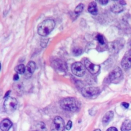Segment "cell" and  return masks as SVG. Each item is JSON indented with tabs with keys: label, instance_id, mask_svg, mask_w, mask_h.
I'll return each mask as SVG.
<instances>
[{
	"label": "cell",
	"instance_id": "cell-1",
	"mask_svg": "<svg viewBox=\"0 0 131 131\" xmlns=\"http://www.w3.org/2000/svg\"><path fill=\"white\" fill-rule=\"evenodd\" d=\"M55 23L52 19H46L39 24L37 27L38 33L42 36L48 35L54 28Z\"/></svg>",
	"mask_w": 131,
	"mask_h": 131
},
{
	"label": "cell",
	"instance_id": "cell-2",
	"mask_svg": "<svg viewBox=\"0 0 131 131\" xmlns=\"http://www.w3.org/2000/svg\"><path fill=\"white\" fill-rule=\"evenodd\" d=\"M60 105L63 110L70 112L77 111L80 106L78 101L73 97H68L62 99L60 102Z\"/></svg>",
	"mask_w": 131,
	"mask_h": 131
},
{
	"label": "cell",
	"instance_id": "cell-3",
	"mask_svg": "<svg viewBox=\"0 0 131 131\" xmlns=\"http://www.w3.org/2000/svg\"><path fill=\"white\" fill-rule=\"evenodd\" d=\"M17 101L16 99L12 97H7L4 103V108L5 112L9 114L13 113L16 109Z\"/></svg>",
	"mask_w": 131,
	"mask_h": 131
},
{
	"label": "cell",
	"instance_id": "cell-4",
	"mask_svg": "<svg viewBox=\"0 0 131 131\" xmlns=\"http://www.w3.org/2000/svg\"><path fill=\"white\" fill-rule=\"evenodd\" d=\"M125 43L123 38H118L111 42L109 45V51L112 54H117L123 48Z\"/></svg>",
	"mask_w": 131,
	"mask_h": 131
},
{
	"label": "cell",
	"instance_id": "cell-5",
	"mask_svg": "<svg viewBox=\"0 0 131 131\" xmlns=\"http://www.w3.org/2000/svg\"><path fill=\"white\" fill-rule=\"evenodd\" d=\"M123 77V73L119 67H116L109 74L107 79L109 81L112 82H118L121 80Z\"/></svg>",
	"mask_w": 131,
	"mask_h": 131
},
{
	"label": "cell",
	"instance_id": "cell-6",
	"mask_svg": "<svg viewBox=\"0 0 131 131\" xmlns=\"http://www.w3.org/2000/svg\"><path fill=\"white\" fill-rule=\"evenodd\" d=\"M64 123L63 120L59 116H56L54 119L51 126V131H63Z\"/></svg>",
	"mask_w": 131,
	"mask_h": 131
},
{
	"label": "cell",
	"instance_id": "cell-7",
	"mask_svg": "<svg viewBox=\"0 0 131 131\" xmlns=\"http://www.w3.org/2000/svg\"><path fill=\"white\" fill-rule=\"evenodd\" d=\"M99 92V89L97 87L89 86L83 88L81 90L82 95L86 98H92L97 95Z\"/></svg>",
	"mask_w": 131,
	"mask_h": 131
},
{
	"label": "cell",
	"instance_id": "cell-8",
	"mask_svg": "<svg viewBox=\"0 0 131 131\" xmlns=\"http://www.w3.org/2000/svg\"><path fill=\"white\" fill-rule=\"evenodd\" d=\"M72 73L77 76L82 77L85 73V69L83 64L79 62L74 63L71 67Z\"/></svg>",
	"mask_w": 131,
	"mask_h": 131
},
{
	"label": "cell",
	"instance_id": "cell-9",
	"mask_svg": "<svg viewBox=\"0 0 131 131\" xmlns=\"http://www.w3.org/2000/svg\"><path fill=\"white\" fill-rule=\"evenodd\" d=\"M121 66L124 69H128L131 67V51L126 52L121 60Z\"/></svg>",
	"mask_w": 131,
	"mask_h": 131
},
{
	"label": "cell",
	"instance_id": "cell-10",
	"mask_svg": "<svg viewBox=\"0 0 131 131\" xmlns=\"http://www.w3.org/2000/svg\"><path fill=\"white\" fill-rule=\"evenodd\" d=\"M84 65H85L86 69L91 73H92L93 74L97 73L100 69V67L99 65L94 64L88 59H86L84 61Z\"/></svg>",
	"mask_w": 131,
	"mask_h": 131
},
{
	"label": "cell",
	"instance_id": "cell-11",
	"mask_svg": "<svg viewBox=\"0 0 131 131\" xmlns=\"http://www.w3.org/2000/svg\"><path fill=\"white\" fill-rule=\"evenodd\" d=\"M36 68V64L34 61H29L26 66L25 76L26 78H29L34 72Z\"/></svg>",
	"mask_w": 131,
	"mask_h": 131
},
{
	"label": "cell",
	"instance_id": "cell-12",
	"mask_svg": "<svg viewBox=\"0 0 131 131\" xmlns=\"http://www.w3.org/2000/svg\"><path fill=\"white\" fill-rule=\"evenodd\" d=\"M12 125L11 121L8 119H5L1 122L0 126L2 131H8Z\"/></svg>",
	"mask_w": 131,
	"mask_h": 131
},
{
	"label": "cell",
	"instance_id": "cell-13",
	"mask_svg": "<svg viewBox=\"0 0 131 131\" xmlns=\"http://www.w3.org/2000/svg\"><path fill=\"white\" fill-rule=\"evenodd\" d=\"M88 11L93 15H96L98 13L97 4L95 2H91L88 7Z\"/></svg>",
	"mask_w": 131,
	"mask_h": 131
},
{
	"label": "cell",
	"instance_id": "cell-14",
	"mask_svg": "<svg viewBox=\"0 0 131 131\" xmlns=\"http://www.w3.org/2000/svg\"><path fill=\"white\" fill-rule=\"evenodd\" d=\"M114 113L112 111H108L104 115L102 118V122L104 124H107L113 119Z\"/></svg>",
	"mask_w": 131,
	"mask_h": 131
},
{
	"label": "cell",
	"instance_id": "cell-15",
	"mask_svg": "<svg viewBox=\"0 0 131 131\" xmlns=\"http://www.w3.org/2000/svg\"><path fill=\"white\" fill-rule=\"evenodd\" d=\"M111 11L114 13H120L123 10V7L120 4H114L111 7Z\"/></svg>",
	"mask_w": 131,
	"mask_h": 131
},
{
	"label": "cell",
	"instance_id": "cell-16",
	"mask_svg": "<svg viewBox=\"0 0 131 131\" xmlns=\"http://www.w3.org/2000/svg\"><path fill=\"white\" fill-rule=\"evenodd\" d=\"M121 130L122 131H129L131 130V120H126L122 124Z\"/></svg>",
	"mask_w": 131,
	"mask_h": 131
},
{
	"label": "cell",
	"instance_id": "cell-17",
	"mask_svg": "<svg viewBox=\"0 0 131 131\" xmlns=\"http://www.w3.org/2000/svg\"><path fill=\"white\" fill-rule=\"evenodd\" d=\"M15 72L19 74H23L25 73L26 71V68L23 64H20L18 65L15 68Z\"/></svg>",
	"mask_w": 131,
	"mask_h": 131
},
{
	"label": "cell",
	"instance_id": "cell-18",
	"mask_svg": "<svg viewBox=\"0 0 131 131\" xmlns=\"http://www.w3.org/2000/svg\"><path fill=\"white\" fill-rule=\"evenodd\" d=\"M54 66L58 69L60 70H64L65 68V65L60 60L57 59L54 61Z\"/></svg>",
	"mask_w": 131,
	"mask_h": 131
},
{
	"label": "cell",
	"instance_id": "cell-19",
	"mask_svg": "<svg viewBox=\"0 0 131 131\" xmlns=\"http://www.w3.org/2000/svg\"><path fill=\"white\" fill-rule=\"evenodd\" d=\"M37 131H47V128L45 123L42 122H38L36 125Z\"/></svg>",
	"mask_w": 131,
	"mask_h": 131
},
{
	"label": "cell",
	"instance_id": "cell-20",
	"mask_svg": "<svg viewBox=\"0 0 131 131\" xmlns=\"http://www.w3.org/2000/svg\"><path fill=\"white\" fill-rule=\"evenodd\" d=\"M83 9V5L82 4H79L75 9L74 12L76 14H79L81 13Z\"/></svg>",
	"mask_w": 131,
	"mask_h": 131
},
{
	"label": "cell",
	"instance_id": "cell-21",
	"mask_svg": "<svg viewBox=\"0 0 131 131\" xmlns=\"http://www.w3.org/2000/svg\"><path fill=\"white\" fill-rule=\"evenodd\" d=\"M97 39L98 40V41L99 42V43L100 44H101V45H103L105 43V41H104V38L103 37V36L101 34H98L96 36Z\"/></svg>",
	"mask_w": 131,
	"mask_h": 131
},
{
	"label": "cell",
	"instance_id": "cell-22",
	"mask_svg": "<svg viewBox=\"0 0 131 131\" xmlns=\"http://www.w3.org/2000/svg\"><path fill=\"white\" fill-rule=\"evenodd\" d=\"M73 54L75 56H78L82 54V50L80 48H75L73 51Z\"/></svg>",
	"mask_w": 131,
	"mask_h": 131
},
{
	"label": "cell",
	"instance_id": "cell-23",
	"mask_svg": "<svg viewBox=\"0 0 131 131\" xmlns=\"http://www.w3.org/2000/svg\"><path fill=\"white\" fill-rule=\"evenodd\" d=\"M72 126V122L71 121L69 120V121L68 122V123H67V125H66V129H67V130H70V129L71 128Z\"/></svg>",
	"mask_w": 131,
	"mask_h": 131
},
{
	"label": "cell",
	"instance_id": "cell-24",
	"mask_svg": "<svg viewBox=\"0 0 131 131\" xmlns=\"http://www.w3.org/2000/svg\"><path fill=\"white\" fill-rule=\"evenodd\" d=\"M106 131H118L117 128L115 127H110L109 128H108Z\"/></svg>",
	"mask_w": 131,
	"mask_h": 131
},
{
	"label": "cell",
	"instance_id": "cell-25",
	"mask_svg": "<svg viewBox=\"0 0 131 131\" xmlns=\"http://www.w3.org/2000/svg\"><path fill=\"white\" fill-rule=\"evenodd\" d=\"M99 3L101 4V5H106L108 3V1H105V0H103V1H99Z\"/></svg>",
	"mask_w": 131,
	"mask_h": 131
},
{
	"label": "cell",
	"instance_id": "cell-26",
	"mask_svg": "<svg viewBox=\"0 0 131 131\" xmlns=\"http://www.w3.org/2000/svg\"><path fill=\"white\" fill-rule=\"evenodd\" d=\"M122 105L124 107L127 108H128V106H129V104H128V103H127V102H123V103H122Z\"/></svg>",
	"mask_w": 131,
	"mask_h": 131
},
{
	"label": "cell",
	"instance_id": "cell-27",
	"mask_svg": "<svg viewBox=\"0 0 131 131\" xmlns=\"http://www.w3.org/2000/svg\"><path fill=\"white\" fill-rule=\"evenodd\" d=\"M19 79V76L17 74H16L13 76V80H17Z\"/></svg>",
	"mask_w": 131,
	"mask_h": 131
},
{
	"label": "cell",
	"instance_id": "cell-28",
	"mask_svg": "<svg viewBox=\"0 0 131 131\" xmlns=\"http://www.w3.org/2000/svg\"><path fill=\"white\" fill-rule=\"evenodd\" d=\"M10 92V91H8V92L6 93V95H5V98H7V97H8V96L9 95V94Z\"/></svg>",
	"mask_w": 131,
	"mask_h": 131
},
{
	"label": "cell",
	"instance_id": "cell-29",
	"mask_svg": "<svg viewBox=\"0 0 131 131\" xmlns=\"http://www.w3.org/2000/svg\"><path fill=\"white\" fill-rule=\"evenodd\" d=\"M119 4L121 5H125L126 3L124 1H120Z\"/></svg>",
	"mask_w": 131,
	"mask_h": 131
},
{
	"label": "cell",
	"instance_id": "cell-30",
	"mask_svg": "<svg viewBox=\"0 0 131 131\" xmlns=\"http://www.w3.org/2000/svg\"><path fill=\"white\" fill-rule=\"evenodd\" d=\"M94 131H101L99 129H95V130H94Z\"/></svg>",
	"mask_w": 131,
	"mask_h": 131
}]
</instances>
